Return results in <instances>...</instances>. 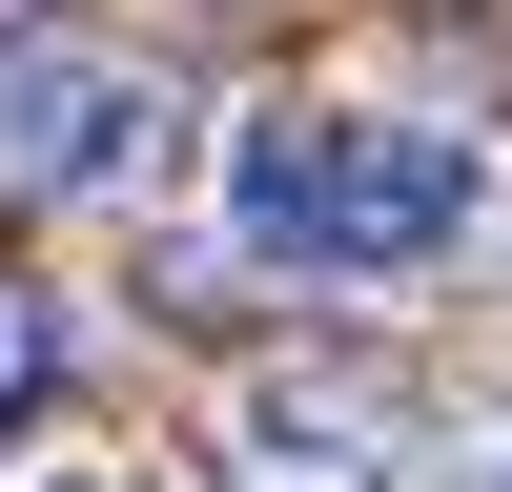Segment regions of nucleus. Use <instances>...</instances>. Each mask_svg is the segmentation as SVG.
<instances>
[{
    "mask_svg": "<svg viewBox=\"0 0 512 492\" xmlns=\"http://www.w3.org/2000/svg\"><path fill=\"white\" fill-rule=\"evenodd\" d=\"M492 226V164L410 103H267L226 123V246L287 287H410Z\"/></svg>",
    "mask_w": 512,
    "mask_h": 492,
    "instance_id": "1",
    "label": "nucleus"
},
{
    "mask_svg": "<svg viewBox=\"0 0 512 492\" xmlns=\"http://www.w3.org/2000/svg\"><path fill=\"white\" fill-rule=\"evenodd\" d=\"M185 164V82L103 21H0V185L21 205H144Z\"/></svg>",
    "mask_w": 512,
    "mask_h": 492,
    "instance_id": "2",
    "label": "nucleus"
},
{
    "mask_svg": "<svg viewBox=\"0 0 512 492\" xmlns=\"http://www.w3.org/2000/svg\"><path fill=\"white\" fill-rule=\"evenodd\" d=\"M226 492H410V431L349 369H246L226 390Z\"/></svg>",
    "mask_w": 512,
    "mask_h": 492,
    "instance_id": "3",
    "label": "nucleus"
},
{
    "mask_svg": "<svg viewBox=\"0 0 512 492\" xmlns=\"http://www.w3.org/2000/svg\"><path fill=\"white\" fill-rule=\"evenodd\" d=\"M62 369H82V349H62V287H21V267H0V451L62 410Z\"/></svg>",
    "mask_w": 512,
    "mask_h": 492,
    "instance_id": "4",
    "label": "nucleus"
},
{
    "mask_svg": "<svg viewBox=\"0 0 512 492\" xmlns=\"http://www.w3.org/2000/svg\"><path fill=\"white\" fill-rule=\"evenodd\" d=\"M62 492H144V472H62Z\"/></svg>",
    "mask_w": 512,
    "mask_h": 492,
    "instance_id": "5",
    "label": "nucleus"
},
{
    "mask_svg": "<svg viewBox=\"0 0 512 492\" xmlns=\"http://www.w3.org/2000/svg\"><path fill=\"white\" fill-rule=\"evenodd\" d=\"M492 492H512V472H492Z\"/></svg>",
    "mask_w": 512,
    "mask_h": 492,
    "instance_id": "6",
    "label": "nucleus"
}]
</instances>
